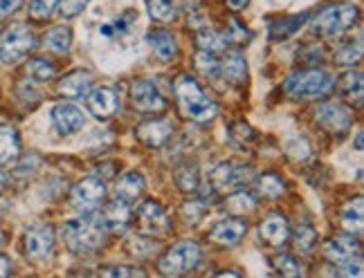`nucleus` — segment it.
Segmentation results:
<instances>
[{
  "instance_id": "1",
  "label": "nucleus",
  "mask_w": 364,
  "mask_h": 278,
  "mask_svg": "<svg viewBox=\"0 0 364 278\" xmlns=\"http://www.w3.org/2000/svg\"><path fill=\"white\" fill-rule=\"evenodd\" d=\"M61 238L70 252H75V254L95 252V249H100L106 240L104 218L95 211H88L77 220H70L61 227Z\"/></svg>"
},
{
  "instance_id": "2",
  "label": "nucleus",
  "mask_w": 364,
  "mask_h": 278,
  "mask_svg": "<svg viewBox=\"0 0 364 278\" xmlns=\"http://www.w3.org/2000/svg\"><path fill=\"white\" fill-rule=\"evenodd\" d=\"M176 99L182 110V115L191 121L207 123L212 121L218 113L216 104L200 90V86L191 77H180L176 81Z\"/></svg>"
},
{
  "instance_id": "3",
  "label": "nucleus",
  "mask_w": 364,
  "mask_h": 278,
  "mask_svg": "<svg viewBox=\"0 0 364 278\" xmlns=\"http://www.w3.org/2000/svg\"><path fill=\"white\" fill-rule=\"evenodd\" d=\"M333 79L324 70H301L286 79L284 90L292 99H321L333 90Z\"/></svg>"
},
{
  "instance_id": "4",
  "label": "nucleus",
  "mask_w": 364,
  "mask_h": 278,
  "mask_svg": "<svg viewBox=\"0 0 364 278\" xmlns=\"http://www.w3.org/2000/svg\"><path fill=\"white\" fill-rule=\"evenodd\" d=\"M358 21L355 5H333L321 9L313 21V32L324 38H338Z\"/></svg>"
},
{
  "instance_id": "5",
  "label": "nucleus",
  "mask_w": 364,
  "mask_h": 278,
  "mask_svg": "<svg viewBox=\"0 0 364 278\" xmlns=\"http://www.w3.org/2000/svg\"><path fill=\"white\" fill-rule=\"evenodd\" d=\"M200 258H203V254H200L198 245L193 240H182V243L173 245L169 252L160 258L158 267L164 276H182V274H189L198 267Z\"/></svg>"
},
{
  "instance_id": "6",
  "label": "nucleus",
  "mask_w": 364,
  "mask_h": 278,
  "mask_svg": "<svg viewBox=\"0 0 364 278\" xmlns=\"http://www.w3.org/2000/svg\"><path fill=\"white\" fill-rule=\"evenodd\" d=\"M34 48V36L25 25H11L0 34V61L11 65L18 63Z\"/></svg>"
},
{
  "instance_id": "7",
  "label": "nucleus",
  "mask_w": 364,
  "mask_h": 278,
  "mask_svg": "<svg viewBox=\"0 0 364 278\" xmlns=\"http://www.w3.org/2000/svg\"><path fill=\"white\" fill-rule=\"evenodd\" d=\"M104 196H106V187H104L102 179L86 177L73 189V193H70V202H73V206L77 208V211L88 213V211H95V208L100 206Z\"/></svg>"
},
{
  "instance_id": "8",
  "label": "nucleus",
  "mask_w": 364,
  "mask_h": 278,
  "mask_svg": "<svg viewBox=\"0 0 364 278\" xmlns=\"http://www.w3.org/2000/svg\"><path fill=\"white\" fill-rule=\"evenodd\" d=\"M137 227L142 233L151 235V238L169 233V229H171L169 216H166V211L158 202H144L137 208Z\"/></svg>"
},
{
  "instance_id": "9",
  "label": "nucleus",
  "mask_w": 364,
  "mask_h": 278,
  "mask_svg": "<svg viewBox=\"0 0 364 278\" xmlns=\"http://www.w3.org/2000/svg\"><path fill=\"white\" fill-rule=\"evenodd\" d=\"M54 249V229L50 225H36L25 233V254L32 260H46Z\"/></svg>"
},
{
  "instance_id": "10",
  "label": "nucleus",
  "mask_w": 364,
  "mask_h": 278,
  "mask_svg": "<svg viewBox=\"0 0 364 278\" xmlns=\"http://www.w3.org/2000/svg\"><path fill=\"white\" fill-rule=\"evenodd\" d=\"M131 99H133V106L137 110H142V113H162V110L166 108V101L160 94V90L153 86L151 81H144V79L133 81Z\"/></svg>"
},
{
  "instance_id": "11",
  "label": "nucleus",
  "mask_w": 364,
  "mask_h": 278,
  "mask_svg": "<svg viewBox=\"0 0 364 278\" xmlns=\"http://www.w3.org/2000/svg\"><path fill=\"white\" fill-rule=\"evenodd\" d=\"M52 126L59 135H75L83 128L86 117H83V110L75 104H59L52 108Z\"/></svg>"
},
{
  "instance_id": "12",
  "label": "nucleus",
  "mask_w": 364,
  "mask_h": 278,
  "mask_svg": "<svg viewBox=\"0 0 364 278\" xmlns=\"http://www.w3.org/2000/svg\"><path fill=\"white\" fill-rule=\"evenodd\" d=\"M250 177H252V173H250V169H245V166H236V164L223 162L212 171V175H209V182H212V187L216 191H225L228 193V191H232L236 187H241L243 182H247Z\"/></svg>"
},
{
  "instance_id": "13",
  "label": "nucleus",
  "mask_w": 364,
  "mask_h": 278,
  "mask_svg": "<svg viewBox=\"0 0 364 278\" xmlns=\"http://www.w3.org/2000/svg\"><path fill=\"white\" fill-rule=\"evenodd\" d=\"M315 121L321 128H326L328 133H344L351 126V117H348V110L340 104H324L317 108Z\"/></svg>"
},
{
  "instance_id": "14",
  "label": "nucleus",
  "mask_w": 364,
  "mask_h": 278,
  "mask_svg": "<svg viewBox=\"0 0 364 278\" xmlns=\"http://www.w3.org/2000/svg\"><path fill=\"white\" fill-rule=\"evenodd\" d=\"M360 245L351 235H335L328 243H324V256L333 265H342V262L351 260L353 256H358Z\"/></svg>"
},
{
  "instance_id": "15",
  "label": "nucleus",
  "mask_w": 364,
  "mask_h": 278,
  "mask_svg": "<svg viewBox=\"0 0 364 278\" xmlns=\"http://www.w3.org/2000/svg\"><path fill=\"white\" fill-rule=\"evenodd\" d=\"M245 233H247V225H245V222L232 218V220H220V222H216V227L209 231V238H212L220 247H232V245L239 243Z\"/></svg>"
},
{
  "instance_id": "16",
  "label": "nucleus",
  "mask_w": 364,
  "mask_h": 278,
  "mask_svg": "<svg viewBox=\"0 0 364 278\" xmlns=\"http://www.w3.org/2000/svg\"><path fill=\"white\" fill-rule=\"evenodd\" d=\"M88 108H90V113L95 117H100V119L113 117L119 110L117 94L110 88H97V90H92L88 94Z\"/></svg>"
},
{
  "instance_id": "17",
  "label": "nucleus",
  "mask_w": 364,
  "mask_h": 278,
  "mask_svg": "<svg viewBox=\"0 0 364 278\" xmlns=\"http://www.w3.org/2000/svg\"><path fill=\"white\" fill-rule=\"evenodd\" d=\"M259 233H261V238L272 245V247H282L286 245L288 240V235H290V229H288V222L284 216H268L263 222H261V227H259Z\"/></svg>"
},
{
  "instance_id": "18",
  "label": "nucleus",
  "mask_w": 364,
  "mask_h": 278,
  "mask_svg": "<svg viewBox=\"0 0 364 278\" xmlns=\"http://www.w3.org/2000/svg\"><path fill=\"white\" fill-rule=\"evenodd\" d=\"M102 218H104V225L108 231L122 233V231H126V227H129V222H131V206L126 204V200L117 198L113 202H108Z\"/></svg>"
},
{
  "instance_id": "19",
  "label": "nucleus",
  "mask_w": 364,
  "mask_h": 278,
  "mask_svg": "<svg viewBox=\"0 0 364 278\" xmlns=\"http://www.w3.org/2000/svg\"><path fill=\"white\" fill-rule=\"evenodd\" d=\"M171 133H173V126H171L169 121H164V119H156V121L142 123V126L137 128V137L142 139L146 146H153V148L162 146L166 139L171 137Z\"/></svg>"
},
{
  "instance_id": "20",
  "label": "nucleus",
  "mask_w": 364,
  "mask_h": 278,
  "mask_svg": "<svg viewBox=\"0 0 364 278\" xmlns=\"http://www.w3.org/2000/svg\"><path fill=\"white\" fill-rule=\"evenodd\" d=\"M92 86V77L90 72H83V70H77V72L68 74L61 79L59 83V92L63 96H68V99H79V96H83Z\"/></svg>"
},
{
  "instance_id": "21",
  "label": "nucleus",
  "mask_w": 364,
  "mask_h": 278,
  "mask_svg": "<svg viewBox=\"0 0 364 278\" xmlns=\"http://www.w3.org/2000/svg\"><path fill=\"white\" fill-rule=\"evenodd\" d=\"M220 72L230 83H245L247 81V61L241 52H230L225 61L220 63Z\"/></svg>"
},
{
  "instance_id": "22",
  "label": "nucleus",
  "mask_w": 364,
  "mask_h": 278,
  "mask_svg": "<svg viewBox=\"0 0 364 278\" xmlns=\"http://www.w3.org/2000/svg\"><path fill=\"white\" fill-rule=\"evenodd\" d=\"M149 45H151L153 52H156V57H160L162 61H171L176 54H178L176 38L169 32H164V30L151 32L149 34Z\"/></svg>"
},
{
  "instance_id": "23",
  "label": "nucleus",
  "mask_w": 364,
  "mask_h": 278,
  "mask_svg": "<svg viewBox=\"0 0 364 278\" xmlns=\"http://www.w3.org/2000/svg\"><path fill=\"white\" fill-rule=\"evenodd\" d=\"M117 198L126 200V202H131L135 198L142 196V191H144V177L139 175L137 171H129V173H124L119 179H117Z\"/></svg>"
},
{
  "instance_id": "24",
  "label": "nucleus",
  "mask_w": 364,
  "mask_h": 278,
  "mask_svg": "<svg viewBox=\"0 0 364 278\" xmlns=\"http://www.w3.org/2000/svg\"><path fill=\"white\" fill-rule=\"evenodd\" d=\"M21 142L18 133L11 126H0V164H9L18 157Z\"/></svg>"
},
{
  "instance_id": "25",
  "label": "nucleus",
  "mask_w": 364,
  "mask_h": 278,
  "mask_svg": "<svg viewBox=\"0 0 364 278\" xmlns=\"http://www.w3.org/2000/svg\"><path fill=\"white\" fill-rule=\"evenodd\" d=\"M196 43H198V48L203 52H220V50H225L228 48V36L225 34H220L216 30H212V27H203V30L198 32V36H196Z\"/></svg>"
},
{
  "instance_id": "26",
  "label": "nucleus",
  "mask_w": 364,
  "mask_h": 278,
  "mask_svg": "<svg viewBox=\"0 0 364 278\" xmlns=\"http://www.w3.org/2000/svg\"><path fill=\"white\" fill-rule=\"evenodd\" d=\"M43 45L54 54H65L70 45H73V32H70L68 27H54V30L46 34Z\"/></svg>"
},
{
  "instance_id": "27",
  "label": "nucleus",
  "mask_w": 364,
  "mask_h": 278,
  "mask_svg": "<svg viewBox=\"0 0 364 278\" xmlns=\"http://www.w3.org/2000/svg\"><path fill=\"white\" fill-rule=\"evenodd\" d=\"M308 18H311V13H301V16H290V18H284V21L272 23V25H270V38H272V40L288 38L290 34H295Z\"/></svg>"
},
{
  "instance_id": "28",
  "label": "nucleus",
  "mask_w": 364,
  "mask_h": 278,
  "mask_svg": "<svg viewBox=\"0 0 364 278\" xmlns=\"http://www.w3.org/2000/svg\"><path fill=\"white\" fill-rule=\"evenodd\" d=\"M362 198H355L353 202H348L342 211V227L348 233H360L362 231Z\"/></svg>"
},
{
  "instance_id": "29",
  "label": "nucleus",
  "mask_w": 364,
  "mask_h": 278,
  "mask_svg": "<svg viewBox=\"0 0 364 278\" xmlns=\"http://www.w3.org/2000/svg\"><path fill=\"white\" fill-rule=\"evenodd\" d=\"M255 206H257L255 198L245 191H236L225 200V208L232 216H247V213L255 211Z\"/></svg>"
},
{
  "instance_id": "30",
  "label": "nucleus",
  "mask_w": 364,
  "mask_h": 278,
  "mask_svg": "<svg viewBox=\"0 0 364 278\" xmlns=\"http://www.w3.org/2000/svg\"><path fill=\"white\" fill-rule=\"evenodd\" d=\"M27 74H30V79H34L36 83H46L54 77V65L46 59H32V61H27Z\"/></svg>"
},
{
  "instance_id": "31",
  "label": "nucleus",
  "mask_w": 364,
  "mask_h": 278,
  "mask_svg": "<svg viewBox=\"0 0 364 278\" xmlns=\"http://www.w3.org/2000/svg\"><path fill=\"white\" fill-rule=\"evenodd\" d=\"M257 191L261 193L263 198H279V196H284L286 187L277 175L268 173V175H263V177L257 179Z\"/></svg>"
},
{
  "instance_id": "32",
  "label": "nucleus",
  "mask_w": 364,
  "mask_h": 278,
  "mask_svg": "<svg viewBox=\"0 0 364 278\" xmlns=\"http://www.w3.org/2000/svg\"><path fill=\"white\" fill-rule=\"evenodd\" d=\"M146 5H149V11H151V16L156 18V21H162V23H169L176 18V5H173V0H146Z\"/></svg>"
},
{
  "instance_id": "33",
  "label": "nucleus",
  "mask_w": 364,
  "mask_h": 278,
  "mask_svg": "<svg viewBox=\"0 0 364 278\" xmlns=\"http://www.w3.org/2000/svg\"><path fill=\"white\" fill-rule=\"evenodd\" d=\"M342 92L348 96V99H355V104L360 106L362 104V74L360 72H346L342 77V83H340Z\"/></svg>"
},
{
  "instance_id": "34",
  "label": "nucleus",
  "mask_w": 364,
  "mask_h": 278,
  "mask_svg": "<svg viewBox=\"0 0 364 278\" xmlns=\"http://www.w3.org/2000/svg\"><path fill=\"white\" fill-rule=\"evenodd\" d=\"M129 30H131V21H129V18H124V16L113 18V21H108V23L100 25V34H102L104 38H110V40L122 38Z\"/></svg>"
},
{
  "instance_id": "35",
  "label": "nucleus",
  "mask_w": 364,
  "mask_h": 278,
  "mask_svg": "<svg viewBox=\"0 0 364 278\" xmlns=\"http://www.w3.org/2000/svg\"><path fill=\"white\" fill-rule=\"evenodd\" d=\"M272 265L274 269L282 274V276H288V278H295V276H301V265L299 262L288 256V254H282V256H274L272 258Z\"/></svg>"
},
{
  "instance_id": "36",
  "label": "nucleus",
  "mask_w": 364,
  "mask_h": 278,
  "mask_svg": "<svg viewBox=\"0 0 364 278\" xmlns=\"http://www.w3.org/2000/svg\"><path fill=\"white\" fill-rule=\"evenodd\" d=\"M193 63H196V67H198L205 77H216L220 72V61L214 57L212 52H198V54H196Z\"/></svg>"
},
{
  "instance_id": "37",
  "label": "nucleus",
  "mask_w": 364,
  "mask_h": 278,
  "mask_svg": "<svg viewBox=\"0 0 364 278\" xmlns=\"http://www.w3.org/2000/svg\"><path fill=\"white\" fill-rule=\"evenodd\" d=\"M176 182L182 191H196L198 189V169L196 166H182V169L176 173Z\"/></svg>"
},
{
  "instance_id": "38",
  "label": "nucleus",
  "mask_w": 364,
  "mask_h": 278,
  "mask_svg": "<svg viewBox=\"0 0 364 278\" xmlns=\"http://www.w3.org/2000/svg\"><path fill=\"white\" fill-rule=\"evenodd\" d=\"M59 7V0H32L30 3V16L36 21H46L50 18L54 9Z\"/></svg>"
},
{
  "instance_id": "39",
  "label": "nucleus",
  "mask_w": 364,
  "mask_h": 278,
  "mask_svg": "<svg viewBox=\"0 0 364 278\" xmlns=\"http://www.w3.org/2000/svg\"><path fill=\"white\" fill-rule=\"evenodd\" d=\"M315 243H317V233H315V229H313L311 225L299 227V231H297V235H295V245H297L299 252H311V249L315 247Z\"/></svg>"
},
{
  "instance_id": "40",
  "label": "nucleus",
  "mask_w": 364,
  "mask_h": 278,
  "mask_svg": "<svg viewBox=\"0 0 364 278\" xmlns=\"http://www.w3.org/2000/svg\"><path fill=\"white\" fill-rule=\"evenodd\" d=\"M88 5V0H59V13L63 18H75L77 13L83 11V7Z\"/></svg>"
},
{
  "instance_id": "41",
  "label": "nucleus",
  "mask_w": 364,
  "mask_h": 278,
  "mask_svg": "<svg viewBox=\"0 0 364 278\" xmlns=\"http://www.w3.org/2000/svg\"><path fill=\"white\" fill-rule=\"evenodd\" d=\"M100 276H113V278H133V276H146L142 269L137 267H108L100 269Z\"/></svg>"
},
{
  "instance_id": "42",
  "label": "nucleus",
  "mask_w": 364,
  "mask_h": 278,
  "mask_svg": "<svg viewBox=\"0 0 364 278\" xmlns=\"http://www.w3.org/2000/svg\"><path fill=\"white\" fill-rule=\"evenodd\" d=\"M340 274L342 276H362V258L353 256L351 260H346L340 265Z\"/></svg>"
},
{
  "instance_id": "43",
  "label": "nucleus",
  "mask_w": 364,
  "mask_h": 278,
  "mask_svg": "<svg viewBox=\"0 0 364 278\" xmlns=\"http://www.w3.org/2000/svg\"><path fill=\"white\" fill-rule=\"evenodd\" d=\"M225 36H228V40H247L250 38L245 27L239 21H234V18L230 21V34H225Z\"/></svg>"
},
{
  "instance_id": "44",
  "label": "nucleus",
  "mask_w": 364,
  "mask_h": 278,
  "mask_svg": "<svg viewBox=\"0 0 364 278\" xmlns=\"http://www.w3.org/2000/svg\"><path fill=\"white\" fill-rule=\"evenodd\" d=\"M156 247H158V243H151V240L146 243V247H144V245H137V240H135V238L131 240V252H133L135 256H149Z\"/></svg>"
},
{
  "instance_id": "45",
  "label": "nucleus",
  "mask_w": 364,
  "mask_h": 278,
  "mask_svg": "<svg viewBox=\"0 0 364 278\" xmlns=\"http://www.w3.org/2000/svg\"><path fill=\"white\" fill-rule=\"evenodd\" d=\"M23 0H0V18L9 16V13H14L18 7H21Z\"/></svg>"
},
{
  "instance_id": "46",
  "label": "nucleus",
  "mask_w": 364,
  "mask_h": 278,
  "mask_svg": "<svg viewBox=\"0 0 364 278\" xmlns=\"http://www.w3.org/2000/svg\"><path fill=\"white\" fill-rule=\"evenodd\" d=\"M198 3H200V0H173V5L180 7V9H185V11H191Z\"/></svg>"
},
{
  "instance_id": "47",
  "label": "nucleus",
  "mask_w": 364,
  "mask_h": 278,
  "mask_svg": "<svg viewBox=\"0 0 364 278\" xmlns=\"http://www.w3.org/2000/svg\"><path fill=\"white\" fill-rule=\"evenodd\" d=\"M247 3H250V0H228V7L234 9V11H241V9H245Z\"/></svg>"
},
{
  "instance_id": "48",
  "label": "nucleus",
  "mask_w": 364,
  "mask_h": 278,
  "mask_svg": "<svg viewBox=\"0 0 364 278\" xmlns=\"http://www.w3.org/2000/svg\"><path fill=\"white\" fill-rule=\"evenodd\" d=\"M9 258L7 256H0V276H7L9 274Z\"/></svg>"
},
{
  "instance_id": "49",
  "label": "nucleus",
  "mask_w": 364,
  "mask_h": 278,
  "mask_svg": "<svg viewBox=\"0 0 364 278\" xmlns=\"http://www.w3.org/2000/svg\"><path fill=\"white\" fill-rule=\"evenodd\" d=\"M5 182H7V177H5V173H3V171H0V189L5 187Z\"/></svg>"
},
{
  "instance_id": "50",
  "label": "nucleus",
  "mask_w": 364,
  "mask_h": 278,
  "mask_svg": "<svg viewBox=\"0 0 364 278\" xmlns=\"http://www.w3.org/2000/svg\"><path fill=\"white\" fill-rule=\"evenodd\" d=\"M355 148L362 150V135H358V142H355Z\"/></svg>"
},
{
  "instance_id": "51",
  "label": "nucleus",
  "mask_w": 364,
  "mask_h": 278,
  "mask_svg": "<svg viewBox=\"0 0 364 278\" xmlns=\"http://www.w3.org/2000/svg\"><path fill=\"white\" fill-rule=\"evenodd\" d=\"M3 240H5V233H3V231H0V245H3Z\"/></svg>"
}]
</instances>
